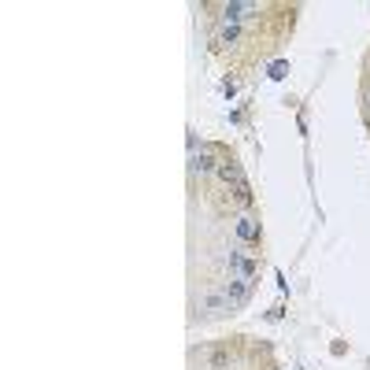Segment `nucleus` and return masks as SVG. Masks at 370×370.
<instances>
[{"label":"nucleus","instance_id":"nucleus-1","mask_svg":"<svg viewBox=\"0 0 370 370\" xmlns=\"http://www.w3.org/2000/svg\"><path fill=\"white\" fill-rule=\"evenodd\" d=\"M226 267H230V278H241V281H256L259 278V259L252 252H245V248H230Z\"/></svg>","mask_w":370,"mask_h":370},{"label":"nucleus","instance_id":"nucleus-2","mask_svg":"<svg viewBox=\"0 0 370 370\" xmlns=\"http://www.w3.org/2000/svg\"><path fill=\"white\" fill-rule=\"evenodd\" d=\"M193 174H200V178H204V174H215V170H219V152H215V148H200V152H193Z\"/></svg>","mask_w":370,"mask_h":370},{"label":"nucleus","instance_id":"nucleus-3","mask_svg":"<svg viewBox=\"0 0 370 370\" xmlns=\"http://www.w3.org/2000/svg\"><path fill=\"white\" fill-rule=\"evenodd\" d=\"M222 292H226V297H230L234 311H237V308H245V303H248V297H252V281L230 278V281H226V285H222Z\"/></svg>","mask_w":370,"mask_h":370},{"label":"nucleus","instance_id":"nucleus-4","mask_svg":"<svg viewBox=\"0 0 370 370\" xmlns=\"http://www.w3.org/2000/svg\"><path fill=\"white\" fill-rule=\"evenodd\" d=\"M200 308L208 311V315H226V311H234V303H230V297H226V292H222V285H219V289L204 292Z\"/></svg>","mask_w":370,"mask_h":370},{"label":"nucleus","instance_id":"nucleus-5","mask_svg":"<svg viewBox=\"0 0 370 370\" xmlns=\"http://www.w3.org/2000/svg\"><path fill=\"white\" fill-rule=\"evenodd\" d=\"M226 193H230V204H234V208H241L245 215L256 208V193H252V185H248V182H241V185H230Z\"/></svg>","mask_w":370,"mask_h":370},{"label":"nucleus","instance_id":"nucleus-6","mask_svg":"<svg viewBox=\"0 0 370 370\" xmlns=\"http://www.w3.org/2000/svg\"><path fill=\"white\" fill-rule=\"evenodd\" d=\"M215 178H219L226 189H230V185H241V182H245V170H241V163L222 159V163H219V170H215Z\"/></svg>","mask_w":370,"mask_h":370},{"label":"nucleus","instance_id":"nucleus-7","mask_svg":"<svg viewBox=\"0 0 370 370\" xmlns=\"http://www.w3.org/2000/svg\"><path fill=\"white\" fill-rule=\"evenodd\" d=\"M230 363H234L230 344H215L208 352V370H230Z\"/></svg>","mask_w":370,"mask_h":370},{"label":"nucleus","instance_id":"nucleus-8","mask_svg":"<svg viewBox=\"0 0 370 370\" xmlns=\"http://www.w3.org/2000/svg\"><path fill=\"white\" fill-rule=\"evenodd\" d=\"M234 230H237V237H241V241H259V222L252 219V215H237V222H234Z\"/></svg>","mask_w":370,"mask_h":370},{"label":"nucleus","instance_id":"nucleus-9","mask_svg":"<svg viewBox=\"0 0 370 370\" xmlns=\"http://www.w3.org/2000/svg\"><path fill=\"white\" fill-rule=\"evenodd\" d=\"M363 115H367V123H370V93L363 96Z\"/></svg>","mask_w":370,"mask_h":370}]
</instances>
